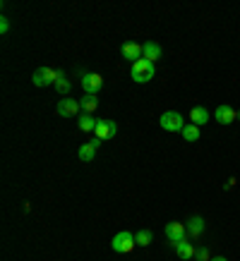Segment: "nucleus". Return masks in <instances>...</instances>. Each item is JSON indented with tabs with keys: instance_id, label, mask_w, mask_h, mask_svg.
<instances>
[{
	"instance_id": "1",
	"label": "nucleus",
	"mask_w": 240,
	"mask_h": 261,
	"mask_svg": "<svg viewBox=\"0 0 240 261\" xmlns=\"http://www.w3.org/2000/svg\"><path fill=\"white\" fill-rule=\"evenodd\" d=\"M154 74H156V69H154V63H149V60H137L130 69V77H132V82L137 84H147L154 79Z\"/></svg>"
},
{
	"instance_id": "2",
	"label": "nucleus",
	"mask_w": 240,
	"mask_h": 261,
	"mask_svg": "<svg viewBox=\"0 0 240 261\" xmlns=\"http://www.w3.org/2000/svg\"><path fill=\"white\" fill-rule=\"evenodd\" d=\"M111 247H113V252H118V254H130V252L137 247L134 235L127 233V230H122V233H118L113 240H111Z\"/></svg>"
},
{
	"instance_id": "3",
	"label": "nucleus",
	"mask_w": 240,
	"mask_h": 261,
	"mask_svg": "<svg viewBox=\"0 0 240 261\" xmlns=\"http://www.w3.org/2000/svg\"><path fill=\"white\" fill-rule=\"evenodd\" d=\"M161 127L166 130V132H183V127H185V118L178 113V110H168V113H163L161 115Z\"/></svg>"
},
{
	"instance_id": "4",
	"label": "nucleus",
	"mask_w": 240,
	"mask_h": 261,
	"mask_svg": "<svg viewBox=\"0 0 240 261\" xmlns=\"http://www.w3.org/2000/svg\"><path fill=\"white\" fill-rule=\"evenodd\" d=\"M58 72H60V69L39 67V69H34V77H31V82H34V86H53L55 79H58Z\"/></svg>"
},
{
	"instance_id": "5",
	"label": "nucleus",
	"mask_w": 240,
	"mask_h": 261,
	"mask_svg": "<svg viewBox=\"0 0 240 261\" xmlns=\"http://www.w3.org/2000/svg\"><path fill=\"white\" fill-rule=\"evenodd\" d=\"M166 237H168V242L173 245V247H178L180 242H185L187 240V230L183 223H178V220H171L168 225H166Z\"/></svg>"
},
{
	"instance_id": "6",
	"label": "nucleus",
	"mask_w": 240,
	"mask_h": 261,
	"mask_svg": "<svg viewBox=\"0 0 240 261\" xmlns=\"http://www.w3.org/2000/svg\"><path fill=\"white\" fill-rule=\"evenodd\" d=\"M82 89H84L87 94L96 96V94L104 89V77L96 74V72H84V74H82Z\"/></svg>"
},
{
	"instance_id": "7",
	"label": "nucleus",
	"mask_w": 240,
	"mask_h": 261,
	"mask_svg": "<svg viewBox=\"0 0 240 261\" xmlns=\"http://www.w3.org/2000/svg\"><path fill=\"white\" fill-rule=\"evenodd\" d=\"M120 53H122L125 60H130V63L134 65L137 60H142V58H144V46H139V43H134V41H127V43H122Z\"/></svg>"
},
{
	"instance_id": "8",
	"label": "nucleus",
	"mask_w": 240,
	"mask_h": 261,
	"mask_svg": "<svg viewBox=\"0 0 240 261\" xmlns=\"http://www.w3.org/2000/svg\"><path fill=\"white\" fill-rule=\"evenodd\" d=\"M99 146H101V139H99V137H94L92 141L82 144V146H80V153H77L82 163H92L94 158H96V151H99Z\"/></svg>"
},
{
	"instance_id": "9",
	"label": "nucleus",
	"mask_w": 240,
	"mask_h": 261,
	"mask_svg": "<svg viewBox=\"0 0 240 261\" xmlns=\"http://www.w3.org/2000/svg\"><path fill=\"white\" fill-rule=\"evenodd\" d=\"M116 132H118V125L113 123V120H99V123H96V130H94V137H99L104 141V139H113Z\"/></svg>"
},
{
	"instance_id": "10",
	"label": "nucleus",
	"mask_w": 240,
	"mask_h": 261,
	"mask_svg": "<svg viewBox=\"0 0 240 261\" xmlns=\"http://www.w3.org/2000/svg\"><path fill=\"white\" fill-rule=\"evenodd\" d=\"M80 101H75V98H63L60 103H58V115L60 118H75V115H80Z\"/></svg>"
},
{
	"instance_id": "11",
	"label": "nucleus",
	"mask_w": 240,
	"mask_h": 261,
	"mask_svg": "<svg viewBox=\"0 0 240 261\" xmlns=\"http://www.w3.org/2000/svg\"><path fill=\"white\" fill-rule=\"evenodd\" d=\"M214 120H216L219 125H231L233 120H238V110L224 103V106H219V108H216V113H214Z\"/></svg>"
},
{
	"instance_id": "12",
	"label": "nucleus",
	"mask_w": 240,
	"mask_h": 261,
	"mask_svg": "<svg viewBox=\"0 0 240 261\" xmlns=\"http://www.w3.org/2000/svg\"><path fill=\"white\" fill-rule=\"evenodd\" d=\"M204 228H207V223H204V218H202V216H192V218H187V225H185L187 237H192V240L202 237Z\"/></svg>"
},
{
	"instance_id": "13",
	"label": "nucleus",
	"mask_w": 240,
	"mask_h": 261,
	"mask_svg": "<svg viewBox=\"0 0 240 261\" xmlns=\"http://www.w3.org/2000/svg\"><path fill=\"white\" fill-rule=\"evenodd\" d=\"M209 110L204 108V106H195V108L190 110V123L192 125H197V127H204V125L209 123Z\"/></svg>"
},
{
	"instance_id": "14",
	"label": "nucleus",
	"mask_w": 240,
	"mask_h": 261,
	"mask_svg": "<svg viewBox=\"0 0 240 261\" xmlns=\"http://www.w3.org/2000/svg\"><path fill=\"white\" fill-rule=\"evenodd\" d=\"M161 55H163V48H161L156 41L144 43V60H149V63H156Z\"/></svg>"
},
{
	"instance_id": "15",
	"label": "nucleus",
	"mask_w": 240,
	"mask_h": 261,
	"mask_svg": "<svg viewBox=\"0 0 240 261\" xmlns=\"http://www.w3.org/2000/svg\"><path fill=\"white\" fill-rule=\"evenodd\" d=\"M175 249V254H178V259H183V261H190V259H195V254H197V249L192 247L190 242H180L178 247H173Z\"/></svg>"
},
{
	"instance_id": "16",
	"label": "nucleus",
	"mask_w": 240,
	"mask_h": 261,
	"mask_svg": "<svg viewBox=\"0 0 240 261\" xmlns=\"http://www.w3.org/2000/svg\"><path fill=\"white\" fill-rule=\"evenodd\" d=\"M80 106H82V113H87V115H92L94 110L99 108V98L92 96V94H87V96L80 101Z\"/></svg>"
},
{
	"instance_id": "17",
	"label": "nucleus",
	"mask_w": 240,
	"mask_h": 261,
	"mask_svg": "<svg viewBox=\"0 0 240 261\" xmlns=\"http://www.w3.org/2000/svg\"><path fill=\"white\" fill-rule=\"evenodd\" d=\"M96 118H92V115H87V113H82L80 115V120H77V125H80V130L82 132H94L96 130Z\"/></svg>"
},
{
	"instance_id": "18",
	"label": "nucleus",
	"mask_w": 240,
	"mask_h": 261,
	"mask_svg": "<svg viewBox=\"0 0 240 261\" xmlns=\"http://www.w3.org/2000/svg\"><path fill=\"white\" fill-rule=\"evenodd\" d=\"M134 242H137V247H149L151 242H154V233L151 230H139V233H134Z\"/></svg>"
},
{
	"instance_id": "19",
	"label": "nucleus",
	"mask_w": 240,
	"mask_h": 261,
	"mask_svg": "<svg viewBox=\"0 0 240 261\" xmlns=\"http://www.w3.org/2000/svg\"><path fill=\"white\" fill-rule=\"evenodd\" d=\"M53 89H55V91H58V94H67V91L72 89V86H70V79H67V74H65V72H63V69L58 72V79H55Z\"/></svg>"
},
{
	"instance_id": "20",
	"label": "nucleus",
	"mask_w": 240,
	"mask_h": 261,
	"mask_svg": "<svg viewBox=\"0 0 240 261\" xmlns=\"http://www.w3.org/2000/svg\"><path fill=\"white\" fill-rule=\"evenodd\" d=\"M180 134H183V139H185V141H200V127H197V125H185V127H183V132H180Z\"/></svg>"
},
{
	"instance_id": "21",
	"label": "nucleus",
	"mask_w": 240,
	"mask_h": 261,
	"mask_svg": "<svg viewBox=\"0 0 240 261\" xmlns=\"http://www.w3.org/2000/svg\"><path fill=\"white\" fill-rule=\"evenodd\" d=\"M195 259L197 261H212V254H209V249L207 247H200L197 249V254H195Z\"/></svg>"
},
{
	"instance_id": "22",
	"label": "nucleus",
	"mask_w": 240,
	"mask_h": 261,
	"mask_svg": "<svg viewBox=\"0 0 240 261\" xmlns=\"http://www.w3.org/2000/svg\"><path fill=\"white\" fill-rule=\"evenodd\" d=\"M10 31V19H7V14H2L0 17V34H7Z\"/></svg>"
},
{
	"instance_id": "23",
	"label": "nucleus",
	"mask_w": 240,
	"mask_h": 261,
	"mask_svg": "<svg viewBox=\"0 0 240 261\" xmlns=\"http://www.w3.org/2000/svg\"><path fill=\"white\" fill-rule=\"evenodd\" d=\"M212 261H228L226 257H212Z\"/></svg>"
},
{
	"instance_id": "24",
	"label": "nucleus",
	"mask_w": 240,
	"mask_h": 261,
	"mask_svg": "<svg viewBox=\"0 0 240 261\" xmlns=\"http://www.w3.org/2000/svg\"><path fill=\"white\" fill-rule=\"evenodd\" d=\"M238 120H240V110H238Z\"/></svg>"
}]
</instances>
